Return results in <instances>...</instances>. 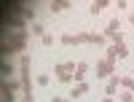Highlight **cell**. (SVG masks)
Masks as SVG:
<instances>
[{
  "label": "cell",
  "mask_w": 134,
  "mask_h": 102,
  "mask_svg": "<svg viewBox=\"0 0 134 102\" xmlns=\"http://www.w3.org/2000/svg\"><path fill=\"white\" fill-rule=\"evenodd\" d=\"M21 78H24V94H27V102H32V83H30V65H27V59H24V65H21Z\"/></svg>",
  "instance_id": "cell-1"
},
{
  "label": "cell",
  "mask_w": 134,
  "mask_h": 102,
  "mask_svg": "<svg viewBox=\"0 0 134 102\" xmlns=\"http://www.w3.org/2000/svg\"><path fill=\"white\" fill-rule=\"evenodd\" d=\"M57 73H59V78H62V81H67V75L72 73V65H70V67H67V65H59V67H57Z\"/></svg>",
  "instance_id": "cell-2"
},
{
  "label": "cell",
  "mask_w": 134,
  "mask_h": 102,
  "mask_svg": "<svg viewBox=\"0 0 134 102\" xmlns=\"http://www.w3.org/2000/svg\"><path fill=\"white\" fill-rule=\"evenodd\" d=\"M118 83H121V81H118V78H110V83H107V94H113Z\"/></svg>",
  "instance_id": "cell-3"
},
{
  "label": "cell",
  "mask_w": 134,
  "mask_h": 102,
  "mask_svg": "<svg viewBox=\"0 0 134 102\" xmlns=\"http://www.w3.org/2000/svg\"><path fill=\"white\" fill-rule=\"evenodd\" d=\"M14 92H16V81H8L5 83V94H14Z\"/></svg>",
  "instance_id": "cell-4"
},
{
  "label": "cell",
  "mask_w": 134,
  "mask_h": 102,
  "mask_svg": "<svg viewBox=\"0 0 134 102\" xmlns=\"http://www.w3.org/2000/svg\"><path fill=\"white\" fill-rule=\"evenodd\" d=\"M86 89H88V86H86V83H81V86H78V89H75V92H72V97H81V94L86 92Z\"/></svg>",
  "instance_id": "cell-5"
},
{
  "label": "cell",
  "mask_w": 134,
  "mask_h": 102,
  "mask_svg": "<svg viewBox=\"0 0 134 102\" xmlns=\"http://www.w3.org/2000/svg\"><path fill=\"white\" fill-rule=\"evenodd\" d=\"M86 70H88V67H86V65H81V67L75 70V75H78V78H83V75H86Z\"/></svg>",
  "instance_id": "cell-6"
},
{
  "label": "cell",
  "mask_w": 134,
  "mask_h": 102,
  "mask_svg": "<svg viewBox=\"0 0 134 102\" xmlns=\"http://www.w3.org/2000/svg\"><path fill=\"white\" fill-rule=\"evenodd\" d=\"M115 54H118V56H126V46H121V43H118V46H115Z\"/></svg>",
  "instance_id": "cell-7"
},
{
  "label": "cell",
  "mask_w": 134,
  "mask_h": 102,
  "mask_svg": "<svg viewBox=\"0 0 134 102\" xmlns=\"http://www.w3.org/2000/svg\"><path fill=\"white\" fill-rule=\"evenodd\" d=\"M121 83H124L126 89H134V78H126V81H121Z\"/></svg>",
  "instance_id": "cell-8"
},
{
  "label": "cell",
  "mask_w": 134,
  "mask_h": 102,
  "mask_svg": "<svg viewBox=\"0 0 134 102\" xmlns=\"http://www.w3.org/2000/svg\"><path fill=\"white\" fill-rule=\"evenodd\" d=\"M54 102H64V99H54Z\"/></svg>",
  "instance_id": "cell-9"
}]
</instances>
